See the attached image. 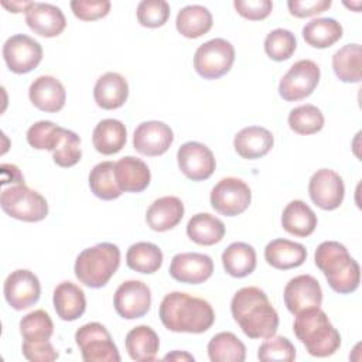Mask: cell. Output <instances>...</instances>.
I'll return each instance as SVG.
<instances>
[{
    "label": "cell",
    "mask_w": 362,
    "mask_h": 362,
    "mask_svg": "<svg viewBox=\"0 0 362 362\" xmlns=\"http://www.w3.org/2000/svg\"><path fill=\"white\" fill-rule=\"evenodd\" d=\"M28 98L37 109L55 113L65 106L66 92L61 81L55 76L41 75L31 82L28 88Z\"/></svg>",
    "instance_id": "cell-20"
},
{
    "label": "cell",
    "mask_w": 362,
    "mask_h": 362,
    "mask_svg": "<svg viewBox=\"0 0 362 362\" xmlns=\"http://www.w3.org/2000/svg\"><path fill=\"white\" fill-rule=\"evenodd\" d=\"M115 178L122 192H141L148 187L151 174L143 160L126 156L115 163Z\"/></svg>",
    "instance_id": "cell-22"
},
{
    "label": "cell",
    "mask_w": 362,
    "mask_h": 362,
    "mask_svg": "<svg viewBox=\"0 0 362 362\" xmlns=\"http://www.w3.org/2000/svg\"><path fill=\"white\" fill-rule=\"evenodd\" d=\"M308 194L318 208L334 211L342 204L345 197L344 180L334 170L320 168L308 181Z\"/></svg>",
    "instance_id": "cell-12"
},
{
    "label": "cell",
    "mask_w": 362,
    "mask_h": 362,
    "mask_svg": "<svg viewBox=\"0 0 362 362\" xmlns=\"http://www.w3.org/2000/svg\"><path fill=\"white\" fill-rule=\"evenodd\" d=\"M89 188L95 197L103 201H112L122 195L115 178V163L102 161L96 164L89 173Z\"/></svg>",
    "instance_id": "cell-37"
},
{
    "label": "cell",
    "mask_w": 362,
    "mask_h": 362,
    "mask_svg": "<svg viewBox=\"0 0 362 362\" xmlns=\"http://www.w3.org/2000/svg\"><path fill=\"white\" fill-rule=\"evenodd\" d=\"M1 171H3V185L7 182H16V184H24V177L21 175L18 167L14 164H1Z\"/></svg>",
    "instance_id": "cell-49"
},
{
    "label": "cell",
    "mask_w": 362,
    "mask_h": 362,
    "mask_svg": "<svg viewBox=\"0 0 362 362\" xmlns=\"http://www.w3.org/2000/svg\"><path fill=\"white\" fill-rule=\"evenodd\" d=\"M3 58L11 72L27 74L41 62L42 47L27 34H14L3 44Z\"/></svg>",
    "instance_id": "cell-11"
},
{
    "label": "cell",
    "mask_w": 362,
    "mask_h": 362,
    "mask_svg": "<svg viewBox=\"0 0 362 362\" xmlns=\"http://www.w3.org/2000/svg\"><path fill=\"white\" fill-rule=\"evenodd\" d=\"M332 6L331 0H288L287 7L291 16L297 18L313 17L324 13Z\"/></svg>",
    "instance_id": "cell-48"
},
{
    "label": "cell",
    "mask_w": 362,
    "mask_h": 362,
    "mask_svg": "<svg viewBox=\"0 0 362 362\" xmlns=\"http://www.w3.org/2000/svg\"><path fill=\"white\" fill-rule=\"evenodd\" d=\"M21 351L25 359L31 362H52L58 359V351L49 339L45 341H23Z\"/></svg>",
    "instance_id": "cell-46"
},
{
    "label": "cell",
    "mask_w": 362,
    "mask_h": 362,
    "mask_svg": "<svg viewBox=\"0 0 362 362\" xmlns=\"http://www.w3.org/2000/svg\"><path fill=\"white\" fill-rule=\"evenodd\" d=\"M52 303L57 315L64 321H75L86 310L85 293L72 281H62L55 287Z\"/></svg>",
    "instance_id": "cell-26"
},
{
    "label": "cell",
    "mask_w": 362,
    "mask_h": 362,
    "mask_svg": "<svg viewBox=\"0 0 362 362\" xmlns=\"http://www.w3.org/2000/svg\"><path fill=\"white\" fill-rule=\"evenodd\" d=\"M320 66L311 59L294 62L279 82V95L287 102H297L310 96L320 82Z\"/></svg>",
    "instance_id": "cell-9"
},
{
    "label": "cell",
    "mask_w": 362,
    "mask_h": 362,
    "mask_svg": "<svg viewBox=\"0 0 362 362\" xmlns=\"http://www.w3.org/2000/svg\"><path fill=\"white\" fill-rule=\"evenodd\" d=\"M284 304L291 314H298L307 308L320 307L322 303V290L311 274H298L288 280L283 291Z\"/></svg>",
    "instance_id": "cell-16"
},
{
    "label": "cell",
    "mask_w": 362,
    "mask_h": 362,
    "mask_svg": "<svg viewBox=\"0 0 362 362\" xmlns=\"http://www.w3.org/2000/svg\"><path fill=\"white\" fill-rule=\"evenodd\" d=\"M184 216V204L178 197L165 195L150 204L146 212V222L156 232H165L175 228Z\"/></svg>",
    "instance_id": "cell-21"
},
{
    "label": "cell",
    "mask_w": 362,
    "mask_h": 362,
    "mask_svg": "<svg viewBox=\"0 0 362 362\" xmlns=\"http://www.w3.org/2000/svg\"><path fill=\"white\" fill-rule=\"evenodd\" d=\"M230 313L243 334L252 339L269 338L279 328V314L267 294L255 286L242 287L230 301Z\"/></svg>",
    "instance_id": "cell-1"
},
{
    "label": "cell",
    "mask_w": 362,
    "mask_h": 362,
    "mask_svg": "<svg viewBox=\"0 0 362 362\" xmlns=\"http://www.w3.org/2000/svg\"><path fill=\"white\" fill-rule=\"evenodd\" d=\"M211 206L223 216H236L245 212L252 201L249 185L236 177H226L218 181L211 191Z\"/></svg>",
    "instance_id": "cell-10"
},
{
    "label": "cell",
    "mask_w": 362,
    "mask_h": 362,
    "mask_svg": "<svg viewBox=\"0 0 362 362\" xmlns=\"http://www.w3.org/2000/svg\"><path fill=\"white\" fill-rule=\"evenodd\" d=\"M214 273V260L204 253H178L170 263V276L187 284H201Z\"/></svg>",
    "instance_id": "cell-18"
},
{
    "label": "cell",
    "mask_w": 362,
    "mask_h": 362,
    "mask_svg": "<svg viewBox=\"0 0 362 362\" xmlns=\"http://www.w3.org/2000/svg\"><path fill=\"white\" fill-rule=\"evenodd\" d=\"M297 48V40L290 30L276 28L264 38V52L273 61L281 62L288 59Z\"/></svg>",
    "instance_id": "cell-40"
},
{
    "label": "cell",
    "mask_w": 362,
    "mask_h": 362,
    "mask_svg": "<svg viewBox=\"0 0 362 362\" xmlns=\"http://www.w3.org/2000/svg\"><path fill=\"white\" fill-rule=\"evenodd\" d=\"M233 7L243 18L259 21L272 13L273 3L270 0H235Z\"/></svg>",
    "instance_id": "cell-47"
},
{
    "label": "cell",
    "mask_w": 362,
    "mask_h": 362,
    "mask_svg": "<svg viewBox=\"0 0 362 362\" xmlns=\"http://www.w3.org/2000/svg\"><path fill=\"white\" fill-rule=\"evenodd\" d=\"M3 293L8 305L17 311H21L30 308L40 300L41 284L33 272L18 269L6 277Z\"/></svg>",
    "instance_id": "cell-14"
},
{
    "label": "cell",
    "mask_w": 362,
    "mask_h": 362,
    "mask_svg": "<svg viewBox=\"0 0 362 362\" xmlns=\"http://www.w3.org/2000/svg\"><path fill=\"white\" fill-rule=\"evenodd\" d=\"M129 356L136 362H151L156 359L160 338L157 332L148 325H139L132 328L124 339Z\"/></svg>",
    "instance_id": "cell-29"
},
{
    "label": "cell",
    "mask_w": 362,
    "mask_h": 362,
    "mask_svg": "<svg viewBox=\"0 0 362 362\" xmlns=\"http://www.w3.org/2000/svg\"><path fill=\"white\" fill-rule=\"evenodd\" d=\"M212 14L201 4L182 7L175 18L177 31L185 38H198L212 28Z\"/></svg>",
    "instance_id": "cell-31"
},
{
    "label": "cell",
    "mask_w": 362,
    "mask_h": 362,
    "mask_svg": "<svg viewBox=\"0 0 362 362\" xmlns=\"http://www.w3.org/2000/svg\"><path fill=\"white\" fill-rule=\"evenodd\" d=\"M235 62V48L225 38H212L201 44L194 54V68L204 79H218L228 74Z\"/></svg>",
    "instance_id": "cell-7"
},
{
    "label": "cell",
    "mask_w": 362,
    "mask_h": 362,
    "mask_svg": "<svg viewBox=\"0 0 362 362\" xmlns=\"http://www.w3.org/2000/svg\"><path fill=\"white\" fill-rule=\"evenodd\" d=\"M20 332L24 341H45L54 334V322L44 310H34L20 320Z\"/></svg>",
    "instance_id": "cell-39"
},
{
    "label": "cell",
    "mask_w": 362,
    "mask_h": 362,
    "mask_svg": "<svg viewBox=\"0 0 362 362\" xmlns=\"http://www.w3.org/2000/svg\"><path fill=\"white\" fill-rule=\"evenodd\" d=\"M120 264V249L110 242H102L83 249L74 266L79 283L90 288H100L109 283Z\"/></svg>",
    "instance_id": "cell-5"
},
{
    "label": "cell",
    "mask_w": 362,
    "mask_h": 362,
    "mask_svg": "<svg viewBox=\"0 0 362 362\" xmlns=\"http://www.w3.org/2000/svg\"><path fill=\"white\" fill-rule=\"evenodd\" d=\"M126 263L134 272L151 274L161 267L163 252L151 242H137L127 249Z\"/></svg>",
    "instance_id": "cell-36"
},
{
    "label": "cell",
    "mask_w": 362,
    "mask_h": 362,
    "mask_svg": "<svg viewBox=\"0 0 362 362\" xmlns=\"http://www.w3.org/2000/svg\"><path fill=\"white\" fill-rule=\"evenodd\" d=\"M174 141V133L168 124L160 120L140 123L133 133V147L143 156L157 157L164 154Z\"/></svg>",
    "instance_id": "cell-17"
},
{
    "label": "cell",
    "mask_w": 362,
    "mask_h": 362,
    "mask_svg": "<svg viewBox=\"0 0 362 362\" xmlns=\"http://www.w3.org/2000/svg\"><path fill=\"white\" fill-rule=\"evenodd\" d=\"M188 238L201 246H212L225 236L223 222L208 212L195 214L187 223Z\"/></svg>",
    "instance_id": "cell-30"
},
{
    "label": "cell",
    "mask_w": 362,
    "mask_h": 362,
    "mask_svg": "<svg viewBox=\"0 0 362 362\" xmlns=\"http://www.w3.org/2000/svg\"><path fill=\"white\" fill-rule=\"evenodd\" d=\"M158 315L163 325L173 332L202 334L215 321L214 308L206 300L182 291L165 294L160 303Z\"/></svg>",
    "instance_id": "cell-2"
},
{
    "label": "cell",
    "mask_w": 362,
    "mask_h": 362,
    "mask_svg": "<svg viewBox=\"0 0 362 362\" xmlns=\"http://www.w3.org/2000/svg\"><path fill=\"white\" fill-rule=\"evenodd\" d=\"M81 157H82V150H81L79 136L75 132L64 127L61 139L52 151L54 163L62 168H68L78 164Z\"/></svg>",
    "instance_id": "cell-42"
},
{
    "label": "cell",
    "mask_w": 362,
    "mask_h": 362,
    "mask_svg": "<svg viewBox=\"0 0 362 362\" xmlns=\"http://www.w3.org/2000/svg\"><path fill=\"white\" fill-rule=\"evenodd\" d=\"M109 0H72L71 10L74 16L82 21L99 20L110 11Z\"/></svg>",
    "instance_id": "cell-45"
},
{
    "label": "cell",
    "mask_w": 362,
    "mask_h": 362,
    "mask_svg": "<svg viewBox=\"0 0 362 362\" xmlns=\"http://www.w3.org/2000/svg\"><path fill=\"white\" fill-rule=\"evenodd\" d=\"M314 262L334 291L349 294L359 287L361 267L342 243L337 240L320 243L314 253Z\"/></svg>",
    "instance_id": "cell-3"
},
{
    "label": "cell",
    "mask_w": 362,
    "mask_h": 362,
    "mask_svg": "<svg viewBox=\"0 0 362 362\" xmlns=\"http://www.w3.org/2000/svg\"><path fill=\"white\" fill-rule=\"evenodd\" d=\"M25 23L35 34L45 38L58 37L66 27V18L59 7L40 1H31L27 7Z\"/></svg>",
    "instance_id": "cell-19"
},
{
    "label": "cell",
    "mask_w": 362,
    "mask_h": 362,
    "mask_svg": "<svg viewBox=\"0 0 362 362\" xmlns=\"http://www.w3.org/2000/svg\"><path fill=\"white\" fill-rule=\"evenodd\" d=\"M113 305L116 313L124 320L144 317L151 305V291L140 280H126L115 291Z\"/></svg>",
    "instance_id": "cell-13"
},
{
    "label": "cell",
    "mask_w": 362,
    "mask_h": 362,
    "mask_svg": "<svg viewBox=\"0 0 362 362\" xmlns=\"http://www.w3.org/2000/svg\"><path fill=\"white\" fill-rule=\"evenodd\" d=\"M137 21L147 28L164 25L170 17V4L165 0H143L137 6Z\"/></svg>",
    "instance_id": "cell-44"
},
{
    "label": "cell",
    "mask_w": 362,
    "mask_h": 362,
    "mask_svg": "<svg viewBox=\"0 0 362 362\" xmlns=\"http://www.w3.org/2000/svg\"><path fill=\"white\" fill-rule=\"evenodd\" d=\"M75 342L85 362H119L120 355L110 332L100 322H88L76 329Z\"/></svg>",
    "instance_id": "cell-8"
},
{
    "label": "cell",
    "mask_w": 362,
    "mask_h": 362,
    "mask_svg": "<svg viewBox=\"0 0 362 362\" xmlns=\"http://www.w3.org/2000/svg\"><path fill=\"white\" fill-rule=\"evenodd\" d=\"M177 163L181 173L192 181L208 180L216 168L214 153L199 141L181 144L177 151Z\"/></svg>",
    "instance_id": "cell-15"
},
{
    "label": "cell",
    "mask_w": 362,
    "mask_h": 362,
    "mask_svg": "<svg viewBox=\"0 0 362 362\" xmlns=\"http://www.w3.org/2000/svg\"><path fill=\"white\" fill-rule=\"evenodd\" d=\"M0 205L8 216L23 222H40L48 215L47 199L25 184L4 188L0 195Z\"/></svg>",
    "instance_id": "cell-6"
},
{
    "label": "cell",
    "mask_w": 362,
    "mask_h": 362,
    "mask_svg": "<svg viewBox=\"0 0 362 362\" xmlns=\"http://www.w3.org/2000/svg\"><path fill=\"white\" fill-rule=\"evenodd\" d=\"M256 263V250L245 242H233L222 253L225 272L236 279L246 277L255 272Z\"/></svg>",
    "instance_id": "cell-32"
},
{
    "label": "cell",
    "mask_w": 362,
    "mask_h": 362,
    "mask_svg": "<svg viewBox=\"0 0 362 362\" xmlns=\"http://www.w3.org/2000/svg\"><path fill=\"white\" fill-rule=\"evenodd\" d=\"M208 356L212 362H243L246 346L233 332H219L208 342Z\"/></svg>",
    "instance_id": "cell-35"
},
{
    "label": "cell",
    "mask_w": 362,
    "mask_h": 362,
    "mask_svg": "<svg viewBox=\"0 0 362 362\" xmlns=\"http://www.w3.org/2000/svg\"><path fill=\"white\" fill-rule=\"evenodd\" d=\"M342 25L331 17L313 18L303 27L304 41L314 48H328L342 37Z\"/></svg>",
    "instance_id": "cell-33"
},
{
    "label": "cell",
    "mask_w": 362,
    "mask_h": 362,
    "mask_svg": "<svg viewBox=\"0 0 362 362\" xmlns=\"http://www.w3.org/2000/svg\"><path fill=\"white\" fill-rule=\"evenodd\" d=\"M165 361H194V356L188 352H181V351H174L171 354H167L164 356Z\"/></svg>",
    "instance_id": "cell-51"
},
{
    "label": "cell",
    "mask_w": 362,
    "mask_h": 362,
    "mask_svg": "<svg viewBox=\"0 0 362 362\" xmlns=\"http://www.w3.org/2000/svg\"><path fill=\"white\" fill-rule=\"evenodd\" d=\"M287 122L294 133L307 136L318 133L324 127V115L317 106L305 103L291 109Z\"/></svg>",
    "instance_id": "cell-38"
},
{
    "label": "cell",
    "mask_w": 362,
    "mask_h": 362,
    "mask_svg": "<svg viewBox=\"0 0 362 362\" xmlns=\"http://www.w3.org/2000/svg\"><path fill=\"white\" fill-rule=\"evenodd\" d=\"M274 137L270 130L262 126H249L236 133L233 139L235 151L246 160L264 157L273 147Z\"/></svg>",
    "instance_id": "cell-24"
},
{
    "label": "cell",
    "mask_w": 362,
    "mask_h": 362,
    "mask_svg": "<svg viewBox=\"0 0 362 362\" xmlns=\"http://www.w3.org/2000/svg\"><path fill=\"white\" fill-rule=\"evenodd\" d=\"M361 44H346L332 55V69L337 78L346 83H358L362 79Z\"/></svg>",
    "instance_id": "cell-34"
},
{
    "label": "cell",
    "mask_w": 362,
    "mask_h": 362,
    "mask_svg": "<svg viewBox=\"0 0 362 362\" xmlns=\"http://www.w3.org/2000/svg\"><path fill=\"white\" fill-rule=\"evenodd\" d=\"M62 130L64 127L49 120H40L27 130V141L35 150L54 151L61 139Z\"/></svg>",
    "instance_id": "cell-41"
},
{
    "label": "cell",
    "mask_w": 362,
    "mask_h": 362,
    "mask_svg": "<svg viewBox=\"0 0 362 362\" xmlns=\"http://www.w3.org/2000/svg\"><path fill=\"white\" fill-rule=\"evenodd\" d=\"M317 222L314 211L301 199L288 202L281 214L283 229L298 238L310 236L315 230Z\"/></svg>",
    "instance_id": "cell-28"
},
{
    "label": "cell",
    "mask_w": 362,
    "mask_h": 362,
    "mask_svg": "<svg viewBox=\"0 0 362 362\" xmlns=\"http://www.w3.org/2000/svg\"><path fill=\"white\" fill-rule=\"evenodd\" d=\"M257 358L262 362H291L296 359V348L281 335H272L257 349Z\"/></svg>",
    "instance_id": "cell-43"
},
{
    "label": "cell",
    "mask_w": 362,
    "mask_h": 362,
    "mask_svg": "<svg viewBox=\"0 0 362 362\" xmlns=\"http://www.w3.org/2000/svg\"><path fill=\"white\" fill-rule=\"evenodd\" d=\"M127 141L126 126L117 119L100 120L92 133V143L98 153L112 156L119 153Z\"/></svg>",
    "instance_id": "cell-27"
},
{
    "label": "cell",
    "mask_w": 362,
    "mask_h": 362,
    "mask_svg": "<svg viewBox=\"0 0 362 362\" xmlns=\"http://www.w3.org/2000/svg\"><path fill=\"white\" fill-rule=\"evenodd\" d=\"M293 332L311 356H331L341 346L339 332L320 307L307 308L296 314Z\"/></svg>",
    "instance_id": "cell-4"
},
{
    "label": "cell",
    "mask_w": 362,
    "mask_h": 362,
    "mask_svg": "<svg viewBox=\"0 0 362 362\" xmlns=\"http://www.w3.org/2000/svg\"><path fill=\"white\" fill-rule=\"evenodd\" d=\"M3 7H6L7 10H10L11 13H21L27 10V7L31 4V1H11V3H7V1H1Z\"/></svg>",
    "instance_id": "cell-50"
},
{
    "label": "cell",
    "mask_w": 362,
    "mask_h": 362,
    "mask_svg": "<svg viewBox=\"0 0 362 362\" xmlns=\"http://www.w3.org/2000/svg\"><path fill=\"white\" fill-rule=\"evenodd\" d=\"M264 259L274 269L290 270L305 262L307 249L301 243L279 238L266 245Z\"/></svg>",
    "instance_id": "cell-25"
},
{
    "label": "cell",
    "mask_w": 362,
    "mask_h": 362,
    "mask_svg": "<svg viewBox=\"0 0 362 362\" xmlns=\"http://www.w3.org/2000/svg\"><path fill=\"white\" fill-rule=\"evenodd\" d=\"M129 96V83L123 75L117 72H106L96 81L93 86V98L99 107L105 110L119 109Z\"/></svg>",
    "instance_id": "cell-23"
}]
</instances>
